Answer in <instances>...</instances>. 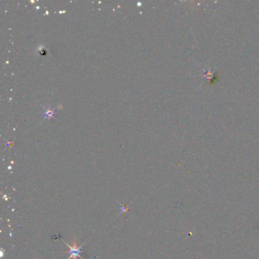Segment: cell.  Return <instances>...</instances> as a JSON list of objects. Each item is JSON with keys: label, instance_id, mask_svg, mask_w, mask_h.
Segmentation results:
<instances>
[{"label": "cell", "instance_id": "6da1fadb", "mask_svg": "<svg viewBox=\"0 0 259 259\" xmlns=\"http://www.w3.org/2000/svg\"><path fill=\"white\" fill-rule=\"evenodd\" d=\"M64 242L66 243V245H67L68 248H69V252H68V253H69V257H68V259H78L79 258L83 259L82 257H81V253H82L81 249H82L83 245H78L77 243H76L75 239L73 240L72 245H69L67 242H66L65 241Z\"/></svg>", "mask_w": 259, "mask_h": 259}, {"label": "cell", "instance_id": "7a4b0ae2", "mask_svg": "<svg viewBox=\"0 0 259 259\" xmlns=\"http://www.w3.org/2000/svg\"><path fill=\"white\" fill-rule=\"evenodd\" d=\"M45 114V119H50V118H53V117H54V111H53V109H50V108H48V109H46V112L44 113Z\"/></svg>", "mask_w": 259, "mask_h": 259}]
</instances>
